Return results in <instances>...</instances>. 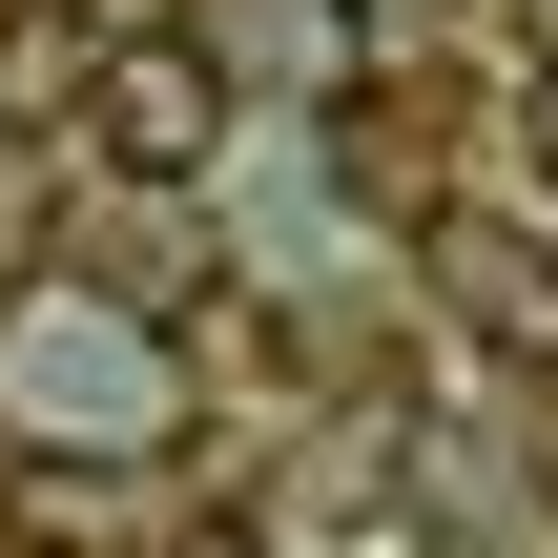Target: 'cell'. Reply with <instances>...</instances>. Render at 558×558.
<instances>
[{"label":"cell","mask_w":558,"mask_h":558,"mask_svg":"<svg viewBox=\"0 0 558 558\" xmlns=\"http://www.w3.org/2000/svg\"><path fill=\"white\" fill-rule=\"evenodd\" d=\"M21 538H62V558H124V476H21Z\"/></svg>","instance_id":"obj_5"},{"label":"cell","mask_w":558,"mask_h":558,"mask_svg":"<svg viewBox=\"0 0 558 558\" xmlns=\"http://www.w3.org/2000/svg\"><path fill=\"white\" fill-rule=\"evenodd\" d=\"M435 269H456V311H476L497 352H558V248L538 228H435Z\"/></svg>","instance_id":"obj_3"},{"label":"cell","mask_w":558,"mask_h":558,"mask_svg":"<svg viewBox=\"0 0 558 558\" xmlns=\"http://www.w3.org/2000/svg\"><path fill=\"white\" fill-rule=\"evenodd\" d=\"M228 62H269V83H352V0H228L207 21V83Z\"/></svg>","instance_id":"obj_4"},{"label":"cell","mask_w":558,"mask_h":558,"mask_svg":"<svg viewBox=\"0 0 558 558\" xmlns=\"http://www.w3.org/2000/svg\"><path fill=\"white\" fill-rule=\"evenodd\" d=\"M21 393H62L83 456H124V435L166 414V331H145V311H41V331H21Z\"/></svg>","instance_id":"obj_2"},{"label":"cell","mask_w":558,"mask_h":558,"mask_svg":"<svg viewBox=\"0 0 558 558\" xmlns=\"http://www.w3.org/2000/svg\"><path fill=\"white\" fill-rule=\"evenodd\" d=\"M518 145H538V186H558V62H538V104H518Z\"/></svg>","instance_id":"obj_6"},{"label":"cell","mask_w":558,"mask_h":558,"mask_svg":"<svg viewBox=\"0 0 558 558\" xmlns=\"http://www.w3.org/2000/svg\"><path fill=\"white\" fill-rule=\"evenodd\" d=\"M83 124H104V166H124V186L228 166V83H207V41H104V62H83Z\"/></svg>","instance_id":"obj_1"}]
</instances>
